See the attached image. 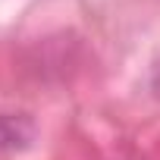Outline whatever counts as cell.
Returning <instances> with one entry per match:
<instances>
[{
  "mask_svg": "<svg viewBox=\"0 0 160 160\" xmlns=\"http://www.w3.org/2000/svg\"><path fill=\"white\" fill-rule=\"evenodd\" d=\"M151 88H154V94L160 98V66L154 69V78H151Z\"/></svg>",
  "mask_w": 160,
  "mask_h": 160,
  "instance_id": "cell-2",
  "label": "cell"
},
{
  "mask_svg": "<svg viewBox=\"0 0 160 160\" xmlns=\"http://www.w3.org/2000/svg\"><path fill=\"white\" fill-rule=\"evenodd\" d=\"M32 135H35V129H32L28 119L0 113V148H10V151L25 148V144L32 141Z\"/></svg>",
  "mask_w": 160,
  "mask_h": 160,
  "instance_id": "cell-1",
  "label": "cell"
}]
</instances>
